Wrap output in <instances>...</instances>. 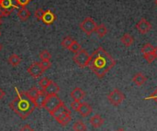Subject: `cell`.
Listing matches in <instances>:
<instances>
[{"label":"cell","mask_w":157,"mask_h":131,"mask_svg":"<svg viewBox=\"0 0 157 131\" xmlns=\"http://www.w3.org/2000/svg\"><path fill=\"white\" fill-rule=\"evenodd\" d=\"M115 65L116 61L102 47H98L92 55H90L88 67L100 79L103 78Z\"/></svg>","instance_id":"cell-1"},{"label":"cell","mask_w":157,"mask_h":131,"mask_svg":"<svg viewBox=\"0 0 157 131\" xmlns=\"http://www.w3.org/2000/svg\"><path fill=\"white\" fill-rule=\"evenodd\" d=\"M17 97L9 103V107L14 111L21 119L25 120L29 115L33 113L36 107L33 100L29 96L27 92H19L17 88Z\"/></svg>","instance_id":"cell-2"},{"label":"cell","mask_w":157,"mask_h":131,"mask_svg":"<svg viewBox=\"0 0 157 131\" xmlns=\"http://www.w3.org/2000/svg\"><path fill=\"white\" fill-rule=\"evenodd\" d=\"M74 62L80 67V68H86L88 66L89 62H90V55L86 50L81 49L79 51H77L75 56L73 57Z\"/></svg>","instance_id":"cell-3"},{"label":"cell","mask_w":157,"mask_h":131,"mask_svg":"<svg viewBox=\"0 0 157 131\" xmlns=\"http://www.w3.org/2000/svg\"><path fill=\"white\" fill-rule=\"evenodd\" d=\"M97 26H98V24L96 23V21L90 17H86L79 25L81 30L83 32H85L87 36H90L92 33L96 32Z\"/></svg>","instance_id":"cell-4"},{"label":"cell","mask_w":157,"mask_h":131,"mask_svg":"<svg viewBox=\"0 0 157 131\" xmlns=\"http://www.w3.org/2000/svg\"><path fill=\"white\" fill-rule=\"evenodd\" d=\"M125 99V95L124 94L120 91L118 88H115L114 90H112L109 95H108V100L109 102L114 106V107H118L120 106Z\"/></svg>","instance_id":"cell-5"},{"label":"cell","mask_w":157,"mask_h":131,"mask_svg":"<svg viewBox=\"0 0 157 131\" xmlns=\"http://www.w3.org/2000/svg\"><path fill=\"white\" fill-rule=\"evenodd\" d=\"M63 101L60 99V97L57 95H47L43 107L50 113L52 110H54Z\"/></svg>","instance_id":"cell-6"},{"label":"cell","mask_w":157,"mask_h":131,"mask_svg":"<svg viewBox=\"0 0 157 131\" xmlns=\"http://www.w3.org/2000/svg\"><path fill=\"white\" fill-rule=\"evenodd\" d=\"M27 71H28V73H29L32 78H35V79L40 77V76L42 75V73L45 72L44 69L42 68L40 62H33L32 64H30Z\"/></svg>","instance_id":"cell-7"},{"label":"cell","mask_w":157,"mask_h":131,"mask_svg":"<svg viewBox=\"0 0 157 131\" xmlns=\"http://www.w3.org/2000/svg\"><path fill=\"white\" fill-rule=\"evenodd\" d=\"M67 113H71V111L66 107V106L64 105L63 102H62L54 110H52V112H50V115L55 118V120H58L61 117H63L64 114Z\"/></svg>","instance_id":"cell-8"},{"label":"cell","mask_w":157,"mask_h":131,"mask_svg":"<svg viewBox=\"0 0 157 131\" xmlns=\"http://www.w3.org/2000/svg\"><path fill=\"white\" fill-rule=\"evenodd\" d=\"M57 19V17L56 15L50 9H47L43 12V15H42V17H41V22L46 25V26H50L52 25L55 20Z\"/></svg>","instance_id":"cell-9"},{"label":"cell","mask_w":157,"mask_h":131,"mask_svg":"<svg viewBox=\"0 0 157 131\" xmlns=\"http://www.w3.org/2000/svg\"><path fill=\"white\" fill-rule=\"evenodd\" d=\"M136 28L141 34H146L152 29V25L151 23L146 20L145 18H142L137 24H136Z\"/></svg>","instance_id":"cell-10"},{"label":"cell","mask_w":157,"mask_h":131,"mask_svg":"<svg viewBox=\"0 0 157 131\" xmlns=\"http://www.w3.org/2000/svg\"><path fill=\"white\" fill-rule=\"evenodd\" d=\"M46 97H47V94L45 93V91L43 89L40 90L39 95H37L36 99L34 100L35 107H38V108H43V106H44V102L46 100Z\"/></svg>","instance_id":"cell-11"},{"label":"cell","mask_w":157,"mask_h":131,"mask_svg":"<svg viewBox=\"0 0 157 131\" xmlns=\"http://www.w3.org/2000/svg\"><path fill=\"white\" fill-rule=\"evenodd\" d=\"M70 96H71V98H72L73 100L81 101V100H83V99L85 98L86 93H85V91H83L81 88L76 87V88H75V89L71 92Z\"/></svg>","instance_id":"cell-12"},{"label":"cell","mask_w":157,"mask_h":131,"mask_svg":"<svg viewBox=\"0 0 157 131\" xmlns=\"http://www.w3.org/2000/svg\"><path fill=\"white\" fill-rule=\"evenodd\" d=\"M92 111H93L92 110V107H91V106L88 103H82L81 106H80V107H79V109H78L79 114L82 117H84V118L88 117L92 113Z\"/></svg>","instance_id":"cell-13"},{"label":"cell","mask_w":157,"mask_h":131,"mask_svg":"<svg viewBox=\"0 0 157 131\" xmlns=\"http://www.w3.org/2000/svg\"><path fill=\"white\" fill-rule=\"evenodd\" d=\"M43 90L45 91L47 95H57L60 92V87L56 83H54L53 81H51L49 85Z\"/></svg>","instance_id":"cell-14"},{"label":"cell","mask_w":157,"mask_h":131,"mask_svg":"<svg viewBox=\"0 0 157 131\" xmlns=\"http://www.w3.org/2000/svg\"><path fill=\"white\" fill-rule=\"evenodd\" d=\"M89 122H90V124H91V126H92L93 128L98 129V128H100V127L104 124V119L101 118L100 115H98V114H97V115L93 116V117L90 118Z\"/></svg>","instance_id":"cell-15"},{"label":"cell","mask_w":157,"mask_h":131,"mask_svg":"<svg viewBox=\"0 0 157 131\" xmlns=\"http://www.w3.org/2000/svg\"><path fill=\"white\" fill-rule=\"evenodd\" d=\"M0 6L9 12H12L16 7H17V6L13 3V0H0Z\"/></svg>","instance_id":"cell-16"},{"label":"cell","mask_w":157,"mask_h":131,"mask_svg":"<svg viewBox=\"0 0 157 131\" xmlns=\"http://www.w3.org/2000/svg\"><path fill=\"white\" fill-rule=\"evenodd\" d=\"M147 81V78L142 73H137L133 75L132 77V82L134 84H136L137 86H142L143 84H145V82Z\"/></svg>","instance_id":"cell-17"},{"label":"cell","mask_w":157,"mask_h":131,"mask_svg":"<svg viewBox=\"0 0 157 131\" xmlns=\"http://www.w3.org/2000/svg\"><path fill=\"white\" fill-rule=\"evenodd\" d=\"M17 15L18 18H19L21 21H26V20H28V18L30 17V12H29V10L28 8H26V7H20V8L18 9V11H17Z\"/></svg>","instance_id":"cell-18"},{"label":"cell","mask_w":157,"mask_h":131,"mask_svg":"<svg viewBox=\"0 0 157 131\" xmlns=\"http://www.w3.org/2000/svg\"><path fill=\"white\" fill-rule=\"evenodd\" d=\"M121 43H122L124 46L130 47V46H132V45L133 44L134 39H133V38H132V35L126 33V34H124V35L121 38Z\"/></svg>","instance_id":"cell-19"},{"label":"cell","mask_w":157,"mask_h":131,"mask_svg":"<svg viewBox=\"0 0 157 131\" xmlns=\"http://www.w3.org/2000/svg\"><path fill=\"white\" fill-rule=\"evenodd\" d=\"M21 61H22V59L17 54H15V53L11 54L8 58V63L10 65H12L13 67H17V65H19Z\"/></svg>","instance_id":"cell-20"},{"label":"cell","mask_w":157,"mask_h":131,"mask_svg":"<svg viewBox=\"0 0 157 131\" xmlns=\"http://www.w3.org/2000/svg\"><path fill=\"white\" fill-rule=\"evenodd\" d=\"M96 32L99 36V38H103L108 33V28L104 24H99V25L97 26Z\"/></svg>","instance_id":"cell-21"},{"label":"cell","mask_w":157,"mask_h":131,"mask_svg":"<svg viewBox=\"0 0 157 131\" xmlns=\"http://www.w3.org/2000/svg\"><path fill=\"white\" fill-rule=\"evenodd\" d=\"M71 113H67L64 114L63 117H61L58 120H56L59 124H61L62 126H66L67 124H69V122L71 121Z\"/></svg>","instance_id":"cell-22"},{"label":"cell","mask_w":157,"mask_h":131,"mask_svg":"<svg viewBox=\"0 0 157 131\" xmlns=\"http://www.w3.org/2000/svg\"><path fill=\"white\" fill-rule=\"evenodd\" d=\"M39 57H40L41 62H47V61H51L52 55H51V53L47 50H43L42 51H40Z\"/></svg>","instance_id":"cell-23"},{"label":"cell","mask_w":157,"mask_h":131,"mask_svg":"<svg viewBox=\"0 0 157 131\" xmlns=\"http://www.w3.org/2000/svg\"><path fill=\"white\" fill-rule=\"evenodd\" d=\"M74 130L75 131H86V127L85 125V123L81 120L79 121H76L75 124H74V127H73Z\"/></svg>","instance_id":"cell-24"},{"label":"cell","mask_w":157,"mask_h":131,"mask_svg":"<svg viewBox=\"0 0 157 131\" xmlns=\"http://www.w3.org/2000/svg\"><path fill=\"white\" fill-rule=\"evenodd\" d=\"M81 49H82V48H81V45L79 44V42H77V41L75 40V39H74V41L72 42V44L70 45V47L68 48V50H69L70 51L74 52V53H76V52L79 51Z\"/></svg>","instance_id":"cell-25"},{"label":"cell","mask_w":157,"mask_h":131,"mask_svg":"<svg viewBox=\"0 0 157 131\" xmlns=\"http://www.w3.org/2000/svg\"><path fill=\"white\" fill-rule=\"evenodd\" d=\"M73 41H74V39H72V37H70V36H66V37H64V38H63V39L62 40L61 45H62L63 48L68 49V48L70 47V45L72 44V42H73Z\"/></svg>","instance_id":"cell-26"},{"label":"cell","mask_w":157,"mask_h":131,"mask_svg":"<svg viewBox=\"0 0 157 131\" xmlns=\"http://www.w3.org/2000/svg\"><path fill=\"white\" fill-rule=\"evenodd\" d=\"M154 49H155V47H154L152 44H150V43H146L145 45H144V47L142 48L141 51H142L143 55H144V54H147V53H151V52H153V51H154Z\"/></svg>","instance_id":"cell-27"},{"label":"cell","mask_w":157,"mask_h":131,"mask_svg":"<svg viewBox=\"0 0 157 131\" xmlns=\"http://www.w3.org/2000/svg\"><path fill=\"white\" fill-rule=\"evenodd\" d=\"M39 92H40V90L38 89V88H36V87H32L31 89H29V91H28L27 92V94L29 95V96L33 100V102H34V100L36 99V97H37V95H39Z\"/></svg>","instance_id":"cell-28"},{"label":"cell","mask_w":157,"mask_h":131,"mask_svg":"<svg viewBox=\"0 0 157 131\" xmlns=\"http://www.w3.org/2000/svg\"><path fill=\"white\" fill-rule=\"evenodd\" d=\"M51 81H52V80H50V79L47 78V77H42V78L39 81V84H40V86L42 89H45V88L49 85V84L51 83Z\"/></svg>","instance_id":"cell-29"},{"label":"cell","mask_w":157,"mask_h":131,"mask_svg":"<svg viewBox=\"0 0 157 131\" xmlns=\"http://www.w3.org/2000/svg\"><path fill=\"white\" fill-rule=\"evenodd\" d=\"M144 59L146 60V62H147L148 63H152V62H154L155 60V54H154V51L151 52V53L144 54Z\"/></svg>","instance_id":"cell-30"},{"label":"cell","mask_w":157,"mask_h":131,"mask_svg":"<svg viewBox=\"0 0 157 131\" xmlns=\"http://www.w3.org/2000/svg\"><path fill=\"white\" fill-rule=\"evenodd\" d=\"M43 12H44V10H43L42 8H38V9H36V10L34 11V17H35V18H37L38 20H41Z\"/></svg>","instance_id":"cell-31"},{"label":"cell","mask_w":157,"mask_h":131,"mask_svg":"<svg viewBox=\"0 0 157 131\" xmlns=\"http://www.w3.org/2000/svg\"><path fill=\"white\" fill-rule=\"evenodd\" d=\"M81 102L80 101H76V100H74L72 103H71V108L75 111H78L80 106H81Z\"/></svg>","instance_id":"cell-32"},{"label":"cell","mask_w":157,"mask_h":131,"mask_svg":"<svg viewBox=\"0 0 157 131\" xmlns=\"http://www.w3.org/2000/svg\"><path fill=\"white\" fill-rule=\"evenodd\" d=\"M17 3V6H19L21 7H25L31 0H15Z\"/></svg>","instance_id":"cell-33"},{"label":"cell","mask_w":157,"mask_h":131,"mask_svg":"<svg viewBox=\"0 0 157 131\" xmlns=\"http://www.w3.org/2000/svg\"><path fill=\"white\" fill-rule=\"evenodd\" d=\"M40 64L42 66V68L44 69V71L50 69L52 67V63H51V61H47V62H40Z\"/></svg>","instance_id":"cell-34"},{"label":"cell","mask_w":157,"mask_h":131,"mask_svg":"<svg viewBox=\"0 0 157 131\" xmlns=\"http://www.w3.org/2000/svg\"><path fill=\"white\" fill-rule=\"evenodd\" d=\"M145 100H149V99H153V100H155V103L157 104V87L156 89H155V91L152 94V95H150L149 96H147V97H145L144 98Z\"/></svg>","instance_id":"cell-35"},{"label":"cell","mask_w":157,"mask_h":131,"mask_svg":"<svg viewBox=\"0 0 157 131\" xmlns=\"http://www.w3.org/2000/svg\"><path fill=\"white\" fill-rule=\"evenodd\" d=\"M10 14H11V12L6 11V10L3 9V8L0 6V17H1V18H2V17H8Z\"/></svg>","instance_id":"cell-36"},{"label":"cell","mask_w":157,"mask_h":131,"mask_svg":"<svg viewBox=\"0 0 157 131\" xmlns=\"http://www.w3.org/2000/svg\"><path fill=\"white\" fill-rule=\"evenodd\" d=\"M19 131H34V129H33L29 125H25V126H23V127L20 129V130Z\"/></svg>","instance_id":"cell-37"},{"label":"cell","mask_w":157,"mask_h":131,"mask_svg":"<svg viewBox=\"0 0 157 131\" xmlns=\"http://www.w3.org/2000/svg\"><path fill=\"white\" fill-rule=\"evenodd\" d=\"M5 95H6V93L4 92V90H3V89H1V88H0V100H2V99L5 97Z\"/></svg>","instance_id":"cell-38"},{"label":"cell","mask_w":157,"mask_h":131,"mask_svg":"<svg viewBox=\"0 0 157 131\" xmlns=\"http://www.w3.org/2000/svg\"><path fill=\"white\" fill-rule=\"evenodd\" d=\"M154 54L155 56V59H157V47H155V49H154Z\"/></svg>","instance_id":"cell-39"},{"label":"cell","mask_w":157,"mask_h":131,"mask_svg":"<svg viewBox=\"0 0 157 131\" xmlns=\"http://www.w3.org/2000/svg\"><path fill=\"white\" fill-rule=\"evenodd\" d=\"M116 131H125V129H117Z\"/></svg>","instance_id":"cell-40"},{"label":"cell","mask_w":157,"mask_h":131,"mask_svg":"<svg viewBox=\"0 0 157 131\" xmlns=\"http://www.w3.org/2000/svg\"><path fill=\"white\" fill-rule=\"evenodd\" d=\"M2 24H3V21H2V18L0 17V26H1Z\"/></svg>","instance_id":"cell-41"},{"label":"cell","mask_w":157,"mask_h":131,"mask_svg":"<svg viewBox=\"0 0 157 131\" xmlns=\"http://www.w3.org/2000/svg\"><path fill=\"white\" fill-rule=\"evenodd\" d=\"M1 50H2V45L0 44V51H1Z\"/></svg>","instance_id":"cell-42"},{"label":"cell","mask_w":157,"mask_h":131,"mask_svg":"<svg viewBox=\"0 0 157 131\" xmlns=\"http://www.w3.org/2000/svg\"><path fill=\"white\" fill-rule=\"evenodd\" d=\"M155 5L157 6V0H155Z\"/></svg>","instance_id":"cell-43"},{"label":"cell","mask_w":157,"mask_h":131,"mask_svg":"<svg viewBox=\"0 0 157 131\" xmlns=\"http://www.w3.org/2000/svg\"><path fill=\"white\" fill-rule=\"evenodd\" d=\"M0 36H1V31H0Z\"/></svg>","instance_id":"cell-44"}]
</instances>
